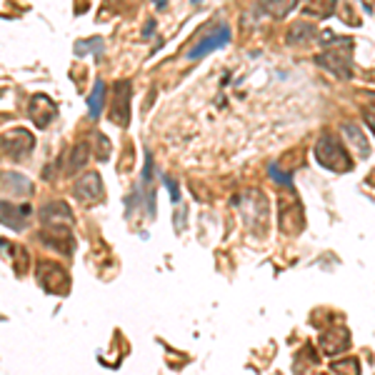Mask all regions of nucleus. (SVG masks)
Returning a JSON list of instances; mask_svg holds the SVG:
<instances>
[{
	"instance_id": "nucleus-11",
	"label": "nucleus",
	"mask_w": 375,
	"mask_h": 375,
	"mask_svg": "<svg viewBox=\"0 0 375 375\" xmlns=\"http://www.w3.org/2000/svg\"><path fill=\"white\" fill-rule=\"evenodd\" d=\"M40 240L48 248H55L63 255H73V233L70 228H45L40 233Z\"/></svg>"
},
{
	"instance_id": "nucleus-3",
	"label": "nucleus",
	"mask_w": 375,
	"mask_h": 375,
	"mask_svg": "<svg viewBox=\"0 0 375 375\" xmlns=\"http://www.w3.org/2000/svg\"><path fill=\"white\" fill-rule=\"evenodd\" d=\"M35 278L40 288L50 296H68L70 291V275L65 273L63 265L53 263V260H43L35 268Z\"/></svg>"
},
{
	"instance_id": "nucleus-8",
	"label": "nucleus",
	"mask_w": 375,
	"mask_h": 375,
	"mask_svg": "<svg viewBox=\"0 0 375 375\" xmlns=\"http://www.w3.org/2000/svg\"><path fill=\"white\" fill-rule=\"evenodd\" d=\"M228 43H230V28H228V26H220V28H218V30L208 33V35L203 38V40L198 43V45H193L191 53H188V58H191V60L203 58V55L213 53V50L225 48Z\"/></svg>"
},
{
	"instance_id": "nucleus-1",
	"label": "nucleus",
	"mask_w": 375,
	"mask_h": 375,
	"mask_svg": "<svg viewBox=\"0 0 375 375\" xmlns=\"http://www.w3.org/2000/svg\"><path fill=\"white\" fill-rule=\"evenodd\" d=\"M323 45H333V48H325L315 58V63L320 68H325L328 73L338 75L340 80L353 78V38H338L330 30H325L320 35Z\"/></svg>"
},
{
	"instance_id": "nucleus-9",
	"label": "nucleus",
	"mask_w": 375,
	"mask_h": 375,
	"mask_svg": "<svg viewBox=\"0 0 375 375\" xmlns=\"http://www.w3.org/2000/svg\"><path fill=\"white\" fill-rule=\"evenodd\" d=\"M75 196L83 203H98L103 201V180L98 173H83L75 180Z\"/></svg>"
},
{
	"instance_id": "nucleus-22",
	"label": "nucleus",
	"mask_w": 375,
	"mask_h": 375,
	"mask_svg": "<svg viewBox=\"0 0 375 375\" xmlns=\"http://www.w3.org/2000/svg\"><path fill=\"white\" fill-rule=\"evenodd\" d=\"M18 258V265H16V273L18 275H26L28 273V250L26 248H18V253L13 255V260Z\"/></svg>"
},
{
	"instance_id": "nucleus-7",
	"label": "nucleus",
	"mask_w": 375,
	"mask_h": 375,
	"mask_svg": "<svg viewBox=\"0 0 375 375\" xmlns=\"http://www.w3.org/2000/svg\"><path fill=\"white\" fill-rule=\"evenodd\" d=\"M40 223H43V228H73V213H70V206L63 201L43 206L40 208Z\"/></svg>"
},
{
	"instance_id": "nucleus-2",
	"label": "nucleus",
	"mask_w": 375,
	"mask_h": 375,
	"mask_svg": "<svg viewBox=\"0 0 375 375\" xmlns=\"http://www.w3.org/2000/svg\"><path fill=\"white\" fill-rule=\"evenodd\" d=\"M315 160L323 165V168L333 170V173H348L350 165H353V158L345 150V145L340 143L338 138L330 135V133H323L315 143Z\"/></svg>"
},
{
	"instance_id": "nucleus-15",
	"label": "nucleus",
	"mask_w": 375,
	"mask_h": 375,
	"mask_svg": "<svg viewBox=\"0 0 375 375\" xmlns=\"http://www.w3.org/2000/svg\"><path fill=\"white\" fill-rule=\"evenodd\" d=\"M90 160V148L85 140H80V143H75L73 148H70L68 153V163H65V173L68 175H75L78 170L85 168V163Z\"/></svg>"
},
{
	"instance_id": "nucleus-25",
	"label": "nucleus",
	"mask_w": 375,
	"mask_h": 375,
	"mask_svg": "<svg viewBox=\"0 0 375 375\" xmlns=\"http://www.w3.org/2000/svg\"><path fill=\"white\" fill-rule=\"evenodd\" d=\"M0 250H3V253H6V255H16V253H18L16 245L8 243V240H3V238H0Z\"/></svg>"
},
{
	"instance_id": "nucleus-20",
	"label": "nucleus",
	"mask_w": 375,
	"mask_h": 375,
	"mask_svg": "<svg viewBox=\"0 0 375 375\" xmlns=\"http://www.w3.org/2000/svg\"><path fill=\"white\" fill-rule=\"evenodd\" d=\"M88 48L103 50V40H101V38H88V40H78V43H75V53H78V55H85V50H88Z\"/></svg>"
},
{
	"instance_id": "nucleus-14",
	"label": "nucleus",
	"mask_w": 375,
	"mask_h": 375,
	"mask_svg": "<svg viewBox=\"0 0 375 375\" xmlns=\"http://www.w3.org/2000/svg\"><path fill=\"white\" fill-rule=\"evenodd\" d=\"M343 135L348 138L350 148H353L355 153L360 155V158H368V155H370V143L365 140L363 130H360L355 123H343Z\"/></svg>"
},
{
	"instance_id": "nucleus-18",
	"label": "nucleus",
	"mask_w": 375,
	"mask_h": 375,
	"mask_svg": "<svg viewBox=\"0 0 375 375\" xmlns=\"http://www.w3.org/2000/svg\"><path fill=\"white\" fill-rule=\"evenodd\" d=\"M103 101H106V83H103V80H96V85H93V93L88 96V113H90V118L101 116Z\"/></svg>"
},
{
	"instance_id": "nucleus-16",
	"label": "nucleus",
	"mask_w": 375,
	"mask_h": 375,
	"mask_svg": "<svg viewBox=\"0 0 375 375\" xmlns=\"http://www.w3.org/2000/svg\"><path fill=\"white\" fill-rule=\"evenodd\" d=\"M318 38V30L313 23H306V21H298L291 26V30H288V43L291 45H306V43L315 40Z\"/></svg>"
},
{
	"instance_id": "nucleus-19",
	"label": "nucleus",
	"mask_w": 375,
	"mask_h": 375,
	"mask_svg": "<svg viewBox=\"0 0 375 375\" xmlns=\"http://www.w3.org/2000/svg\"><path fill=\"white\" fill-rule=\"evenodd\" d=\"M335 0H308V13L315 16L318 21H325V18L335 16Z\"/></svg>"
},
{
	"instance_id": "nucleus-27",
	"label": "nucleus",
	"mask_w": 375,
	"mask_h": 375,
	"mask_svg": "<svg viewBox=\"0 0 375 375\" xmlns=\"http://www.w3.org/2000/svg\"><path fill=\"white\" fill-rule=\"evenodd\" d=\"M155 3V8H165V3H168V0H153Z\"/></svg>"
},
{
	"instance_id": "nucleus-13",
	"label": "nucleus",
	"mask_w": 375,
	"mask_h": 375,
	"mask_svg": "<svg viewBox=\"0 0 375 375\" xmlns=\"http://www.w3.org/2000/svg\"><path fill=\"white\" fill-rule=\"evenodd\" d=\"M0 183H3V188H6L8 193H16V196H21V198L33 193V180H28L26 175H21V173H3L0 175Z\"/></svg>"
},
{
	"instance_id": "nucleus-24",
	"label": "nucleus",
	"mask_w": 375,
	"mask_h": 375,
	"mask_svg": "<svg viewBox=\"0 0 375 375\" xmlns=\"http://www.w3.org/2000/svg\"><path fill=\"white\" fill-rule=\"evenodd\" d=\"M270 178L278 180L280 185H293V178H291V175L283 173V170H280L278 165H270Z\"/></svg>"
},
{
	"instance_id": "nucleus-21",
	"label": "nucleus",
	"mask_w": 375,
	"mask_h": 375,
	"mask_svg": "<svg viewBox=\"0 0 375 375\" xmlns=\"http://www.w3.org/2000/svg\"><path fill=\"white\" fill-rule=\"evenodd\" d=\"M345 370H353V373H358L360 363L355 358H348V360H340V363H333V373H345Z\"/></svg>"
},
{
	"instance_id": "nucleus-4",
	"label": "nucleus",
	"mask_w": 375,
	"mask_h": 375,
	"mask_svg": "<svg viewBox=\"0 0 375 375\" xmlns=\"http://www.w3.org/2000/svg\"><path fill=\"white\" fill-rule=\"evenodd\" d=\"M33 148H35V138L26 128H13L0 135V153L8 158H26Z\"/></svg>"
},
{
	"instance_id": "nucleus-5",
	"label": "nucleus",
	"mask_w": 375,
	"mask_h": 375,
	"mask_svg": "<svg viewBox=\"0 0 375 375\" xmlns=\"http://www.w3.org/2000/svg\"><path fill=\"white\" fill-rule=\"evenodd\" d=\"M133 83L130 80H118L113 88V101H111V123L125 128L130 123V98H133Z\"/></svg>"
},
{
	"instance_id": "nucleus-17",
	"label": "nucleus",
	"mask_w": 375,
	"mask_h": 375,
	"mask_svg": "<svg viewBox=\"0 0 375 375\" xmlns=\"http://www.w3.org/2000/svg\"><path fill=\"white\" fill-rule=\"evenodd\" d=\"M263 8L270 18L280 21V18H286L288 13H293L298 8V0H263Z\"/></svg>"
},
{
	"instance_id": "nucleus-12",
	"label": "nucleus",
	"mask_w": 375,
	"mask_h": 375,
	"mask_svg": "<svg viewBox=\"0 0 375 375\" xmlns=\"http://www.w3.org/2000/svg\"><path fill=\"white\" fill-rule=\"evenodd\" d=\"M348 345H350V335H348V330H345V328H338V330H328V333L320 335V348H323V353H328V355L343 353Z\"/></svg>"
},
{
	"instance_id": "nucleus-23",
	"label": "nucleus",
	"mask_w": 375,
	"mask_h": 375,
	"mask_svg": "<svg viewBox=\"0 0 375 375\" xmlns=\"http://www.w3.org/2000/svg\"><path fill=\"white\" fill-rule=\"evenodd\" d=\"M96 140L101 143V150H96L98 160H108V155H111V143H108V138L103 135V133H96Z\"/></svg>"
},
{
	"instance_id": "nucleus-6",
	"label": "nucleus",
	"mask_w": 375,
	"mask_h": 375,
	"mask_svg": "<svg viewBox=\"0 0 375 375\" xmlns=\"http://www.w3.org/2000/svg\"><path fill=\"white\" fill-rule=\"evenodd\" d=\"M28 113H30V121L35 123V128H48L53 123L55 113H58V106L53 103V98L45 96V93H35L30 98V106H28Z\"/></svg>"
},
{
	"instance_id": "nucleus-26",
	"label": "nucleus",
	"mask_w": 375,
	"mask_h": 375,
	"mask_svg": "<svg viewBox=\"0 0 375 375\" xmlns=\"http://www.w3.org/2000/svg\"><path fill=\"white\" fill-rule=\"evenodd\" d=\"M368 125H370V130H373V135H375V116H368Z\"/></svg>"
},
{
	"instance_id": "nucleus-10",
	"label": "nucleus",
	"mask_w": 375,
	"mask_h": 375,
	"mask_svg": "<svg viewBox=\"0 0 375 375\" xmlns=\"http://www.w3.org/2000/svg\"><path fill=\"white\" fill-rule=\"evenodd\" d=\"M30 213H33L30 206H16V203L0 201V223L11 228V230H23L28 225Z\"/></svg>"
},
{
	"instance_id": "nucleus-28",
	"label": "nucleus",
	"mask_w": 375,
	"mask_h": 375,
	"mask_svg": "<svg viewBox=\"0 0 375 375\" xmlns=\"http://www.w3.org/2000/svg\"><path fill=\"white\" fill-rule=\"evenodd\" d=\"M193 3H198V0H193Z\"/></svg>"
}]
</instances>
